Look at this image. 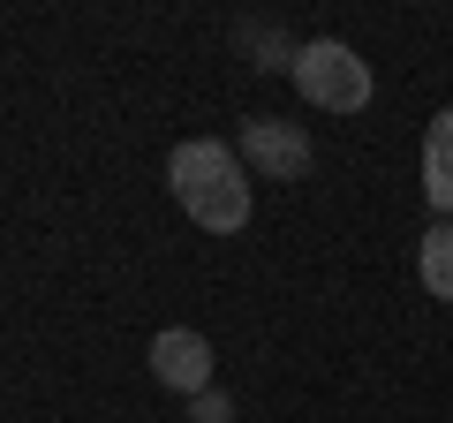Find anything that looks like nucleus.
Here are the masks:
<instances>
[{
    "label": "nucleus",
    "instance_id": "6",
    "mask_svg": "<svg viewBox=\"0 0 453 423\" xmlns=\"http://www.w3.org/2000/svg\"><path fill=\"white\" fill-rule=\"evenodd\" d=\"M416 280L438 303H453V219H431V235H423V250H416Z\"/></svg>",
    "mask_w": 453,
    "mask_h": 423
},
{
    "label": "nucleus",
    "instance_id": "5",
    "mask_svg": "<svg viewBox=\"0 0 453 423\" xmlns=\"http://www.w3.org/2000/svg\"><path fill=\"white\" fill-rule=\"evenodd\" d=\"M423 196L438 219H453V106H438L423 129Z\"/></svg>",
    "mask_w": 453,
    "mask_h": 423
},
{
    "label": "nucleus",
    "instance_id": "4",
    "mask_svg": "<svg viewBox=\"0 0 453 423\" xmlns=\"http://www.w3.org/2000/svg\"><path fill=\"white\" fill-rule=\"evenodd\" d=\"M151 378L159 386H174V393H211V341L196 326H166V333H151Z\"/></svg>",
    "mask_w": 453,
    "mask_h": 423
},
{
    "label": "nucleus",
    "instance_id": "2",
    "mask_svg": "<svg viewBox=\"0 0 453 423\" xmlns=\"http://www.w3.org/2000/svg\"><path fill=\"white\" fill-rule=\"evenodd\" d=\"M295 91L318 106V114H363L371 106V61H363L348 38H310V46H295Z\"/></svg>",
    "mask_w": 453,
    "mask_h": 423
},
{
    "label": "nucleus",
    "instance_id": "3",
    "mask_svg": "<svg viewBox=\"0 0 453 423\" xmlns=\"http://www.w3.org/2000/svg\"><path fill=\"white\" fill-rule=\"evenodd\" d=\"M234 151H242V166H257V181H303L310 166H318V144H310L295 121H242V136H234Z\"/></svg>",
    "mask_w": 453,
    "mask_h": 423
},
{
    "label": "nucleus",
    "instance_id": "1",
    "mask_svg": "<svg viewBox=\"0 0 453 423\" xmlns=\"http://www.w3.org/2000/svg\"><path fill=\"white\" fill-rule=\"evenodd\" d=\"M166 189L204 235H242L250 227V166L219 136H189L166 151Z\"/></svg>",
    "mask_w": 453,
    "mask_h": 423
},
{
    "label": "nucleus",
    "instance_id": "7",
    "mask_svg": "<svg viewBox=\"0 0 453 423\" xmlns=\"http://www.w3.org/2000/svg\"><path fill=\"white\" fill-rule=\"evenodd\" d=\"M189 423H234V401H226L219 386H211V393H196V401H189Z\"/></svg>",
    "mask_w": 453,
    "mask_h": 423
}]
</instances>
